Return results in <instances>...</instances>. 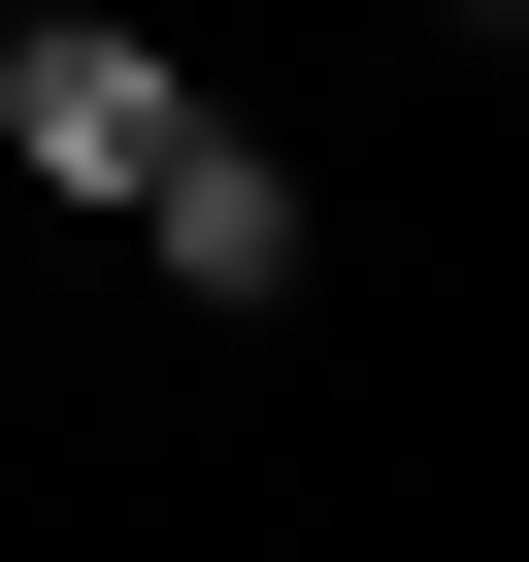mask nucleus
Masks as SVG:
<instances>
[{
    "mask_svg": "<svg viewBox=\"0 0 529 562\" xmlns=\"http://www.w3.org/2000/svg\"><path fill=\"white\" fill-rule=\"evenodd\" d=\"M133 265H166V299H264V265H299V166H264L232 100H166V166H133Z\"/></svg>",
    "mask_w": 529,
    "mask_h": 562,
    "instance_id": "obj_2",
    "label": "nucleus"
},
{
    "mask_svg": "<svg viewBox=\"0 0 529 562\" xmlns=\"http://www.w3.org/2000/svg\"><path fill=\"white\" fill-rule=\"evenodd\" d=\"M166 100H199V67H166V34H100V0H34V34H0V166H34V199H133V166H166Z\"/></svg>",
    "mask_w": 529,
    "mask_h": 562,
    "instance_id": "obj_1",
    "label": "nucleus"
}]
</instances>
